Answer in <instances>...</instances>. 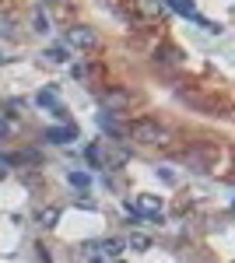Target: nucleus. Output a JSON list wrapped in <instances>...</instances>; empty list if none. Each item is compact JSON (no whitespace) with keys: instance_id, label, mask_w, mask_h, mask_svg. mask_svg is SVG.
Returning <instances> with one entry per match:
<instances>
[{"instance_id":"1","label":"nucleus","mask_w":235,"mask_h":263,"mask_svg":"<svg viewBox=\"0 0 235 263\" xmlns=\"http://www.w3.org/2000/svg\"><path fill=\"white\" fill-rule=\"evenodd\" d=\"M126 134H130L137 144H144V147H158V144L169 141V130H165L161 123H155V120H137Z\"/></svg>"},{"instance_id":"2","label":"nucleus","mask_w":235,"mask_h":263,"mask_svg":"<svg viewBox=\"0 0 235 263\" xmlns=\"http://www.w3.org/2000/svg\"><path fill=\"white\" fill-rule=\"evenodd\" d=\"M67 39H70V46H78V49H95L98 46L95 32H92L88 25H74V28L67 32Z\"/></svg>"},{"instance_id":"3","label":"nucleus","mask_w":235,"mask_h":263,"mask_svg":"<svg viewBox=\"0 0 235 263\" xmlns=\"http://www.w3.org/2000/svg\"><path fill=\"white\" fill-rule=\"evenodd\" d=\"M102 102H105L113 112H123V109H130L134 95H130V91H123V88H113V91H105V95H102Z\"/></svg>"},{"instance_id":"4","label":"nucleus","mask_w":235,"mask_h":263,"mask_svg":"<svg viewBox=\"0 0 235 263\" xmlns=\"http://www.w3.org/2000/svg\"><path fill=\"white\" fill-rule=\"evenodd\" d=\"M134 203H137L140 214H151V218H158V214H161V197H155V193H140Z\"/></svg>"},{"instance_id":"5","label":"nucleus","mask_w":235,"mask_h":263,"mask_svg":"<svg viewBox=\"0 0 235 263\" xmlns=\"http://www.w3.org/2000/svg\"><path fill=\"white\" fill-rule=\"evenodd\" d=\"M74 137H78V130H74L70 123H67V126H53V130H46V141H49V144H70Z\"/></svg>"},{"instance_id":"6","label":"nucleus","mask_w":235,"mask_h":263,"mask_svg":"<svg viewBox=\"0 0 235 263\" xmlns=\"http://www.w3.org/2000/svg\"><path fill=\"white\" fill-rule=\"evenodd\" d=\"M161 7L176 11V14H183V18H193V14H196V7L190 4V0H161Z\"/></svg>"},{"instance_id":"7","label":"nucleus","mask_w":235,"mask_h":263,"mask_svg":"<svg viewBox=\"0 0 235 263\" xmlns=\"http://www.w3.org/2000/svg\"><path fill=\"white\" fill-rule=\"evenodd\" d=\"M35 221H39L42 228H57V221H60V207H42L39 214H35Z\"/></svg>"},{"instance_id":"8","label":"nucleus","mask_w":235,"mask_h":263,"mask_svg":"<svg viewBox=\"0 0 235 263\" xmlns=\"http://www.w3.org/2000/svg\"><path fill=\"white\" fill-rule=\"evenodd\" d=\"M134 7H137L144 18H158V14H161V4H158V0H134Z\"/></svg>"},{"instance_id":"9","label":"nucleus","mask_w":235,"mask_h":263,"mask_svg":"<svg viewBox=\"0 0 235 263\" xmlns=\"http://www.w3.org/2000/svg\"><path fill=\"white\" fill-rule=\"evenodd\" d=\"M126 246H130L134 253H144V249H151V239H148V235H140V232H134V235L126 239Z\"/></svg>"},{"instance_id":"10","label":"nucleus","mask_w":235,"mask_h":263,"mask_svg":"<svg viewBox=\"0 0 235 263\" xmlns=\"http://www.w3.org/2000/svg\"><path fill=\"white\" fill-rule=\"evenodd\" d=\"M46 60L49 63H67L70 60V57H67V46H49V49H46Z\"/></svg>"},{"instance_id":"11","label":"nucleus","mask_w":235,"mask_h":263,"mask_svg":"<svg viewBox=\"0 0 235 263\" xmlns=\"http://www.w3.org/2000/svg\"><path fill=\"white\" fill-rule=\"evenodd\" d=\"M67 179H70L74 190H88V186H92V176H88V172H70Z\"/></svg>"},{"instance_id":"12","label":"nucleus","mask_w":235,"mask_h":263,"mask_svg":"<svg viewBox=\"0 0 235 263\" xmlns=\"http://www.w3.org/2000/svg\"><path fill=\"white\" fill-rule=\"evenodd\" d=\"M98 249H102V256L116 260V256H119V249H123V242H119V239H109V242H102V246H98Z\"/></svg>"},{"instance_id":"13","label":"nucleus","mask_w":235,"mask_h":263,"mask_svg":"<svg viewBox=\"0 0 235 263\" xmlns=\"http://www.w3.org/2000/svg\"><path fill=\"white\" fill-rule=\"evenodd\" d=\"M11 35H14V18L0 14V39H11Z\"/></svg>"},{"instance_id":"14","label":"nucleus","mask_w":235,"mask_h":263,"mask_svg":"<svg viewBox=\"0 0 235 263\" xmlns=\"http://www.w3.org/2000/svg\"><path fill=\"white\" fill-rule=\"evenodd\" d=\"M84 158L95 165V168H102V151H98V144H88V147H84Z\"/></svg>"},{"instance_id":"15","label":"nucleus","mask_w":235,"mask_h":263,"mask_svg":"<svg viewBox=\"0 0 235 263\" xmlns=\"http://www.w3.org/2000/svg\"><path fill=\"white\" fill-rule=\"evenodd\" d=\"M98 123H102V130H105V134H116V137H126V130H123V126H116V123L109 120V116H102Z\"/></svg>"},{"instance_id":"16","label":"nucleus","mask_w":235,"mask_h":263,"mask_svg":"<svg viewBox=\"0 0 235 263\" xmlns=\"http://www.w3.org/2000/svg\"><path fill=\"white\" fill-rule=\"evenodd\" d=\"M35 102H39V105H46V109H53V105H57V95H53V88L39 91V95H35Z\"/></svg>"},{"instance_id":"17","label":"nucleus","mask_w":235,"mask_h":263,"mask_svg":"<svg viewBox=\"0 0 235 263\" xmlns=\"http://www.w3.org/2000/svg\"><path fill=\"white\" fill-rule=\"evenodd\" d=\"M35 32H39V35H46V32H49V21H46V14H42V11H35Z\"/></svg>"},{"instance_id":"18","label":"nucleus","mask_w":235,"mask_h":263,"mask_svg":"<svg viewBox=\"0 0 235 263\" xmlns=\"http://www.w3.org/2000/svg\"><path fill=\"white\" fill-rule=\"evenodd\" d=\"M158 176H161L165 182H176V172H169V168H158Z\"/></svg>"},{"instance_id":"19","label":"nucleus","mask_w":235,"mask_h":263,"mask_svg":"<svg viewBox=\"0 0 235 263\" xmlns=\"http://www.w3.org/2000/svg\"><path fill=\"white\" fill-rule=\"evenodd\" d=\"M7 130H11V126H7V123H0V137H4V134H7Z\"/></svg>"},{"instance_id":"20","label":"nucleus","mask_w":235,"mask_h":263,"mask_svg":"<svg viewBox=\"0 0 235 263\" xmlns=\"http://www.w3.org/2000/svg\"><path fill=\"white\" fill-rule=\"evenodd\" d=\"M49 4H63V0H49Z\"/></svg>"},{"instance_id":"21","label":"nucleus","mask_w":235,"mask_h":263,"mask_svg":"<svg viewBox=\"0 0 235 263\" xmlns=\"http://www.w3.org/2000/svg\"><path fill=\"white\" fill-rule=\"evenodd\" d=\"M98 4H109V0H98Z\"/></svg>"},{"instance_id":"22","label":"nucleus","mask_w":235,"mask_h":263,"mask_svg":"<svg viewBox=\"0 0 235 263\" xmlns=\"http://www.w3.org/2000/svg\"><path fill=\"white\" fill-rule=\"evenodd\" d=\"M0 63H4V57H0Z\"/></svg>"}]
</instances>
